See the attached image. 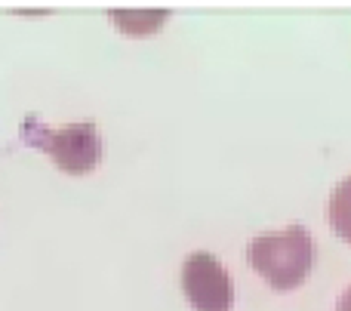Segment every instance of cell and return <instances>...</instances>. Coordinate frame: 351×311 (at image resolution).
I'll use <instances>...</instances> for the list:
<instances>
[{"label": "cell", "instance_id": "obj_1", "mask_svg": "<svg viewBox=\"0 0 351 311\" xmlns=\"http://www.w3.org/2000/svg\"><path fill=\"white\" fill-rule=\"evenodd\" d=\"M247 262L274 290H296L315 269V240L305 225L259 234L247 247Z\"/></svg>", "mask_w": 351, "mask_h": 311}, {"label": "cell", "instance_id": "obj_2", "mask_svg": "<svg viewBox=\"0 0 351 311\" xmlns=\"http://www.w3.org/2000/svg\"><path fill=\"white\" fill-rule=\"evenodd\" d=\"M37 142L53 158V164L71 176H84V173L96 170L102 160V136L93 121H80L62 129H40Z\"/></svg>", "mask_w": 351, "mask_h": 311}, {"label": "cell", "instance_id": "obj_3", "mask_svg": "<svg viewBox=\"0 0 351 311\" xmlns=\"http://www.w3.org/2000/svg\"><path fill=\"white\" fill-rule=\"evenodd\" d=\"M182 290L194 311H231L234 306V287L213 253H191L182 265Z\"/></svg>", "mask_w": 351, "mask_h": 311}, {"label": "cell", "instance_id": "obj_4", "mask_svg": "<svg viewBox=\"0 0 351 311\" xmlns=\"http://www.w3.org/2000/svg\"><path fill=\"white\" fill-rule=\"evenodd\" d=\"M167 10H111V22L127 34H152L167 22Z\"/></svg>", "mask_w": 351, "mask_h": 311}, {"label": "cell", "instance_id": "obj_5", "mask_svg": "<svg viewBox=\"0 0 351 311\" xmlns=\"http://www.w3.org/2000/svg\"><path fill=\"white\" fill-rule=\"evenodd\" d=\"M327 213H330V225H333V232L339 234L342 240L351 244V176H346L333 188Z\"/></svg>", "mask_w": 351, "mask_h": 311}, {"label": "cell", "instance_id": "obj_6", "mask_svg": "<svg viewBox=\"0 0 351 311\" xmlns=\"http://www.w3.org/2000/svg\"><path fill=\"white\" fill-rule=\"evenodd\" d=\"M336 311H351V287L339 296V302H336Z\"/></svg>", "mask_w": 351, "mask_h": 311}]
</instances>
